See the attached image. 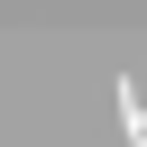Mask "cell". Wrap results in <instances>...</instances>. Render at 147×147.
I'll return each mask as SVG.
<instances>
[{"label": "cell", "instance_id": "6da1fadb", "mask_svg": "<svg viewBox=\"0 0 147 147\" xmlns=\"http://www.w3.org/2000/svg\"><path fill=\"white\" fill-rule=\"evenodd\" d=\"M119 92V119H129V147H147V101H138V83H110Z\"/></svg>", "mask_w": 147, "mask_h": 147}]
</instances>
